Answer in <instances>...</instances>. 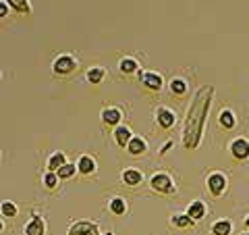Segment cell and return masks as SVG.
Wrapping results in <instances>:
<instances>
[{"label": "cell", "mask_w": 249, "mask_h": 235, "mask_svg": "<svg viewBox=\"0 0 249 235\" xmlns=\"http://www.w3.org/2000/svg\"><path fill=\"white\" fill-rule=\"evenodd\" d=\"M214 94H216L214 85H204V88H199L196 92V96H193L189 111H187L185 129H183V148L185 150H196V148H199L210 108H212Z\"/></svg>", "instance_id": "1"}, {"label": "cell", "mask_w": 249, "mask_h": 235, "mask_svg": "<svg viewBox=\"0 0 249 235\" xmlns=\"http://www.w3.org/2000/svg\"><path fill=\"white\" fill-rule=\"evenodd\" d=\"M150 187L158 194H175L177 192V185H175L173 177H170L168 173H156L150 179Z\"/></svg>", "instance_id": "2"}, {"label": "cell", "mask_w": 249, "mask_h": 235, "mask_svg": "<svg viewBox=\"0 0 249 235\" xmlns=\"http://www.w3.org/2000/svg\"><path fill=\"white\" fill-rule=\"evenodd\" d=\"M52 71L56 75H71L73 71H77V59H73L71 54H60L52 62Z\"/></svg>", "instance_id": "3"}, {"label": "cell", "mask_w": 249, "mask_h": 235, "mask_svg": "<svg viewBox=\"0 0 249 235\" xmlns=\"http://www.w3.org/2000/svg\"><path fill=\"white\" fill-rule=\"evenodd\" d=\"M206 185H208V190H210V194L212 196H222L224 192H227V185H229V179H227V175L224 173H212V175H208V181H206Z\"/></svg>", "instance_id": "4"}, {"label": "cell", "mask_w": 249, "mask_h": 235, "mask_svg": "<svg viewBox=\"0 0 249 235\" xmlns=\"http://www.w3.org/2000/svg\"><path fill=\"white\" fill-rule=\"evenodd\" d=\"M139 81H142L147 90L152 92H160L162 88H164V79H162L160 73H154V71H143L139 73Z\"/></svg>", "instance_id": "5"}, {"label": "cell", "mask_w": 249, "mask_h": 235, "mask_svg": "<svg viewBox=\"0 0 249 235\" xmlns=\"http://www.w3.org/2000/svg\"><path fill=\"white\" fill-rule=\"evenodd\" d=\"M229 150L232 154V158H237V160H247L249 158V139L247 137H237V139H232L231 146H229Z\"/></svg>", "instance_id": "6"}, {"label": "cell", "mask_w": 249, "mask_h": 235, "mask_svg": "<svg viewBox=\"0 0 249 235\" xmlns=\"http://www.w3.org/2000/svg\"><path fill=\"white\" fill-rule=\"evenodd\" d=\"M67 235H100L98 231V223L93 221H77L69 227Z\"/></svg>", "instance_id": "7"}, {"label": "cell", "mask_w": 249, "mask_h": 235, "mask_svg": "<svg viewBox=\"0 0 249 235\" xmlns=\"http://www.w3.org/2000/svg\"><path fill=\"white\" fill-rule=\"evenodd\" d=\"M156 121H158V125L162 129H170V127H175V123H177V115H175V111H170L166 106H158V111H156Z\"/></svg>", "instance_id": "8"}, {"label": "cell", "mask_w": 249, "mask_h": 235, "mask_svg": "<svg viewBox=\"0 0 249 235\" xmlns=\"http://www.w3.org/2000/svg\"><path fill=\"white\" fill-rule=\"evenodd\" d=\"M100 119H102V123L108 125V127H116V125H121L123 113H121V108H116V106H108V108L102 111Z\"/></svg>", "instance_id": "9"}, {"label": "cell", "mask_w": 249, "mask_h": 235, "mask_svg": "<svg viewBox=\"0 0 249 235\" xmlns=\"http://www.w3.org/2000/svg\"><path fill=\"white\" fill-rule=\"evenodd\" d=\"M23 233L25 235H46V221L40 215H34L29 218V223L25 225Z\"/></svg>", "instance_id": "10"}, {"label": "cell", "mask_w": 249, "mask_h": 235, "mask_svg": "<svg viewBox=\"0 0 249 235\" xmlns=\"http://www.w3.org/2000/svg\"><path fill=\"white\" fill-rule=\"evenodd\" d=\"M127 152L131 156H142V154L147 152V142L142 136H133L129 139V144H127Z\"/></svg>", "instance_id": "11"}, {"label": "cell", "mask_w": 249, "mask_h": 235, "mask_svg": "<svg viewBox=\"0 0 249 235\" xmlns=\"http://www.w3.org/2000/svg\"><path fill=\"white\" fill-rule=\"evenodd\" d=\"M121 179H123V183L124 185H131V187H135V185H139L143 181V173L139 169H124L123 171V175H121Z\"/></svg>", "instance_id": "12"}, {"label": "cell", "mask_w": 249, "mask_h": 235, "mask_svg": "<svg viewBox=\"0 0 249 235\" xmlns=\"http://www.w3.org/2000/svg\"><path fill=\"white\" fill-rule=\"evenodd\" d=\"M77 171H79L81 175H93L96 173V160H93L89 154L79 156V160H77Z\"/></svg>", "instance_id": "13"}, {"label": "cell", "mask_w": 249, "mask_h": 235, "mask_svg": "<svg viewBox=\"0 0 249 235\" xmlns=\"http://www.w3.org/2000/svg\"><path fill=\"white\" fill-rule=\"evenodd\" d=\"M131 137H133V133H131V129L127 127V125H116L114 139H116V144H119V148H127Z\"/></svg>", "instance_id": "14"}, {"label": "cell", "mask_w": 249, "mask_h": 235, "mask_svg": "<svg viewBox=\"0 0 249 235\" xmlns=\"http://www.w3.org/2000/svg\"><path fill=\"white\" fill-rule=\"evenodd\" d=\"M218 123H220L222 129H232L237 125V119H235V113L231 111V108H222L220 113H218Z\"/></svg>", "instance_id": "15"}, {"label": "cell", "mask_w": 249, "mask_h": 235, "mask_svg": "<svg viewBox=\"0 0 249 235\" xmlns=\"http://www.w3.org/2000/svg\"><path fill=\"white\" fill-rule=\"evenodd\" d=\"M187 215H189L193 221H199V218H204V216H206V204H204L201 200L191 202V204L187 206Z\"/></svg>", "instance_id": "16"}, {"label": "cell", "mask_w": 249, "mask_h": 235, "mask_svg": "<svg viewBox=\"0 0 249 235\" xmlns=\"http://www.w3.org/2000/svg\"><path fill=\"white\" fill-rule=\"evenodd\" d=\"M104 77H106V69L104 67H91V69H88V81L91 85H100L104 81Z\"/></svg>", "instance_id": "17"}, {"label": "cell", "mask_w": 249, "mask_h": 235, "mask_svg": "<svg viewBox=\"0 0 249 235\" xmlns=\"http://www.w3.org/2000/svg\"><path fill=\"white\" fill-rule=\"evenodd\" d=\"M9 4V9H13L15 13H21V15H29L31 13V4L29 0H4Z\"/></svg>", "instance_id": "18"}, {"label": "cell", "mask_w": 249, "mask_h": 235, "mask_svg": "<svg viewBox=\"0 0 249 235\" xmlns=\"http://www.w3.org/2000/svg\"><path fill=\"white\" fill-rule=\"evenodd\" d=\"M62 164H67V154H65V152H54L50 158H48V171L56 173V171L62 167Z\"/></svg>", "instance_id": "19"}, {"label": "cell", "mask_w": 249, "mask_h": 235, "mask_svg": "<svg viewBox=\"0 0 249 235\" xmlns=\"http://www.w3.org/2000/svg\"><path fill=\"white\" fill-rule=\"evenodd\" d=\"M231 231H232V223L229 221V218H220V221H216L212 225L214 235H231Z\"/></svg>", "instance_id": "20"}, {"label": "cell", "mask_w": 249, "mask_h": 235, "mask_svg": "<svg viewBox=\"0 0 249 235\" xmlns=\"http://www.w3.org/2000/svg\"><path fill=\"white\" fill-rule=\"evenodd\" d=\"M187 90H189V85H187L183 77H175V79L170 81V92H173L175 96H185Z\"/></svg>", "instance_id": "21"}, {"label": "cell", "mask_w": 249, "mask_h": 235, "mask_svg": "<svg viewBox=\"0 0 249 235\" xmlns=\"http://www.w3.org/2000/svg\"><path fill=\"white\" fill-rule=\"evenodd\" d=\"M119 69H121L123 75H133V73H137L139 65H137L135 59H123V60L119 62Z\"/></svg>", "instance_id": "22"}, {"label": "cell", "mask_w": 249, "mask_h": 235, "mask_svg": "<svg viewBox=\"0 0 249 235\" xmlns=\"http://www.w3.org/2000/svg\"><path fill=\"white\" fill-rule=\"evenodd\" d=\"M108 208H110V213L116 215V216H121L127 213V202H124L123 198H112L110 202H108Z\"/></svg>", "instance_id": "23"}, {"label": "cell", "mask_w": 249, "mask_h": 235, "mask_svg": "<svg viewBox=\"0 0 249 235\" xmlns=\"http://www.w3.org/2000/svg\"><path fill=\"white\" fill-rule=\"evenodd\" d=\"M0 213H2V216H6V218H15V216L19 215V208H17V204H15V202L4 200L2 204H0Z\"/></svg>", "instance_id": "24"}, {"label": "cell", "mask_w": 249, "mask_h": 235, "mask_svg": "<svg viewBox=\"0 0 249 235\" xmlns=\"http://www.w3.org/2000/svg\"><path fill=\"white\" fill-rule=\"evenodd\" d=\"M170 223H173L175 227H178V229H185V227H191L196 221H193V218L185 213V215H175V216H173V221H170Z\"/></svg>", "instance_id": "25"}, {"label": "cell", "mask_w": 249, "mask_h": 235, "mask_svg": "<svg viewBox=\"0 0 249 235\" xmlns=\"http://www.w3.org/2000/svg\"><path fill=\"white\" fill-rule=\"evenodd\" d=\"M77 173V167L75 164H71V162H67V164H62V167L56 171V175H58V179H71L73 175Z\"/></svg>", "instance_id": "26"}, {"label": "cell", "mask_w": 249, "mask_h": 235, "mask_svg": "<svg viewBox=\"0 0 249 235\" xmlns=\"http://www.w3.org/2000/svg\"><path fill=\"white\" fill-rule=\"evenodd\" d=\"M44 185L48 187V190H54V187L58 185V175L52 173V171H46V175H44Z\"/></svg>", "instance_id": "27"}, {"label": "cell", "mask_w": 249, "mask_h": 235, "mask_svg": "<svg viewBox=\"0 0 249 235\" xmlns=\"http://www.w3.org/2000/svg\"><path fill=\"white\" fill-rule=\"evenodd\" d=\"M6 15H9V4L4 0H0V19H4Z\"/></svg>", "instance_id": "28"}, {"label": "cell", "mask_w": 249, "mask_h": 235, "mask_svg": "<svg viewBox=\"0 0 249 235\" xmlns=\"http://www.w3.org/2000/svg\"><path fill=\"white\" fill-rule=\"evenodd\" d=\"M170 146H173V142H166L164 146H162V150H160V154H166V152L170 150Z\"/></svg>", "instance_id": "29"}, {"label": "cell", "mask_w": 249, "mask_h": 235, "mask_svg": "<svg viewBox=\"0 0 249 235\" xmlns=\"http://www.w3.org/2000/svg\"><path fill=\"white\" fill-rule=\"evenodd\" d=\"M245 227H249V215H247V218H245Z\"/></svg>", "instance_id": "30"}, {"label": "cell", "mask_w": 249, "mask_h": 235, "mask_svg": "<svg viewBox=\"0 0 249 235\" xmlns=\"http://www.w3.org/2000/svg\"><path fill=\"white\" fill-rule=\"evenodd\" d=\"M2 229H4V225H2V221H0V233H2Z\"/></svg>", "instance_id": "31"}, {"label": "cell", "mask_w": 249, "mask_h": 235, "mask_svg": "<svg viewBox=\"0 0 249 235\" xmlns=\"http://www.w3.org/2000/svg\"><path fill=\"white\" fill-rule=\"evenodd\" d=\"M104 235H114V233H112V231H108V233H104Z\"/></svg>", "instance_id": "32"}, {"label": "cell", "mask_w": 249, "mask_h": 235, "mask_svg": "<svg viewBox=\"0 0 249 235\" xmlns=\"http://www.w3.org/2000/svg\"><path fill=\"white\" fill-rule=\"evenodd\" d=\"M241 235H249V231H245V233H241Z\"/></svg>", "instance_id": "33"}]
</instances>
